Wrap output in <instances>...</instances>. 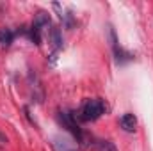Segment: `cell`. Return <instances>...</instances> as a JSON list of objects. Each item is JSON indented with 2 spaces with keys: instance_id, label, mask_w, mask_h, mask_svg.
Returning <instances> with one entry per match:
<instances>
[{
  "instance_id": "6da1fadb",
  "label": "cell",
  "mask_w": 153,
  "mask_h": 151,
  "mask_svg": "<svg viewBox=\"0 0 153 151\" xmlns=\"http://www.w3.org/2000/svg\"><path fill=\"white\" fill-rule=\"evenodd\" d=\"M105 112H107V103L102 98H91L82 103V107L78 110V117L82 121H96Z\"/></svg>"
},
{
  "instance_id": "7a4b0ae2",
  "label": "cell",
  "mask_w": 153,
  "mask_h": 151,
  "mask_svg": "<svg viewBox=\"0 0 153 151\" xmlns=\"http://www.w3.org/2000/svg\"><path fill=\"white\" fill-rule=\"evenodd\" d=\"M59 121H61V124H62L64 128H68V130L75 135L76 139H82V132H80V128H78V124H76L73 112H59Z\"/></svg>"
},
{
  "instance_id": "3957f363",
  "label": "cell",
  "mask_w": 153,
  "mask_h": 151,
  "mask_svg": "<svg viewBox=\"0 0 153 151\" xmlns=\"http://www.w3.org/2000/svg\"><path fill=\"white\" fill-rule=\"evenodd\" d=\"M119 124H121V128H123L125 132L132 133V132H135V128H137V117H135L134 114L126 112V114H123V115H121Z\"/></svg>"
},
{
  "instance_id": "277c9868",
  "label": "cell",
  "mask_w": 153,
  "mask_h": 151,
  "mask_svg": "<svg viewBox=\"0 0 153 151\" xmlns=\"http://www.w3.org/2000/svg\"><path fill=\"white\" fill-rule=\"evenodd\" d=\"M14 39V32L9 30V29H0V44L2 46H11Z\"/></svg>"
},
{
  "instance_id": "5b68a950",
  "label": "cell",
  "mask_w": 153,
  "mask_h": 151,
  "mask_svg": "<svg viewBox=\"0 0 153 151\" xmlns=\"http://www.w3.org/2000/svg\"><path fill=\"white\" fill-rule=\"evenodd\" d=\"M50 39H52V43H53L55 48H61V46H62V38H61V32H59L57 27H52V30H50Z\"/></svg>"
},
{
  "instance_id": "8992f818",
  "label": "cell",
  "mask_w": 153,
  "mask_h": 151,
  "mask_svg": "<svg viewBox=\"0 0 153 151\" xmlns=\"http://www.w3.org/2000/svg\"><path fill=\"white\" fill-rule=\"evenodd\" d=\"M98 151H117V148L111 141H100L98 142Z\"/></svg>"
}]
</instances>
